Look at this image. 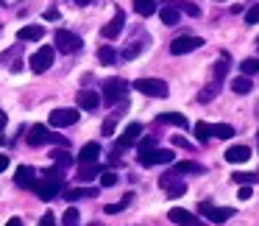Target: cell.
<instances>
[{
    "label": "cell",
    "instance_id": "obj_18",
    "mask_svg": "<svg viewBox=\"0 0 259 226\" xmlns=\"http://www.w3.org/2000/svg\"><path fill=\"white\" fill-rule=\"evenodd\" d=\"M42 36H45V28H42V25H25V28H20L17 40L20 42H36V40H42Z\"/></svg>",
    "mask_w": 259,
    "mask_h": 226
},
{
    "label": "cell",
    "instance_id": "obj_24",
    "mask_svg": "<svg viewBox=\"0 0 259 226\" xmlns=\"http://www.w3.org/2000/svg\"><path fill=\"white\" fill-rule=\"evenodd\" d=\"M51 157H53V162H56V168H59V170H67L70 165H73V157H70L67 148H59V151H53V154H51Z\"/></svg>",
    "mask_w": 259,
    "mask_h": 226
},
{
    "label": "cell",
    "instance_id": "obj_10",
    "mask_svg": "<svg viewBox=\"0 0 259 226\" xmlns=\"http://www.w3.org/2000/svg\"><path fill=\"white\" fill-rule=\"evenodd\" d=\"M201 45H203L201 36H179V40H173V45H170V53H173V56H184V53L198 51Z\"/></svg>",
    "mask_w": 259,
    "mask_h": 226
},
{
    "label": "cell",
    "instance_id": "obj_49",
    "mask_svg": "<svg viewBox=\"0 0 259 226\" xmlns=\"http://www.w3.org/2000/svg\"><path fill=\"white\" fill-rule=\"evenodd\" d=\"M3 126H6V112L0 109V129H3Z\"/></svg>",
    "mask_w": 259,
    "mask_h": 226
},
{
    "label": "cell",
    "instance_id": "obj_41",
    "mask_svg": "<svg viewBox=\"0 0 259 226\" xmlns=\"http://www.w3.org/2000/svg\"><path fill=\"white\" fill-rule=\"evenodd\" d=\"M140 51H142V45H140V42H131V45H128V48H125V51H123V56H125V59H134V56H137V53H140Z\"/></svg>",
    "mask_w": 259,
    "mask_h": 226
},
{
    "label": "cell",
    "instance_id": "obj_3",
    "mask_svg": "<svg viewBox=\"0 0 259 226\" xmlns=\"http://www.w3.org/2000/svg\"><path fill=\"white\" fill-rule=\"evenodd\" d=\"M134 90H140L142 95H148V98H167L170 95V87L164 84L162 79H137Z\"/></svg>",
    "mask_w": 259,
    "mask_h": 226
},
{
    "label": "cell",
    "instance_id": "obj_26",
    "mask_svg": "<svg viewBox=\"0 0 259 226\" xmlns=\"http://www.w3.org/2000/svg\"><path fill=\"white\" fill-rule=\"evenodd\" d=\"M98 187H78V190H67V201H78V198H95Z\"/></svg>",
    "mask_w": 259,
    "mask_h": 226
},
{
    "label": "cell",
    "instance_id": "obj_14",
    "mask_svg": "<svg viewBox=\"0 0 259 226\" xmlns=\"http://www.w3.org/2000/svg\"><path fill=\"white\" fill-rule=\"evenodd\" d=\"M167 218L173 220V223H179V226H201V220H198L195 215L187 212V209H181V207H173L167 212Z\"/></svg>",
    "mask_w": 259,
    "mask_h": 226
},
{
    "label": "cell",
    "instance_id": "obj_19",
    "mask_svg": "<svg viewBox=\"0 0 259 226\" xmlns=\"http://www.w3.org/2000/svg\"><path fill=\"white\" fill-rule=\"evenodd\" d=\"M98 103H101V98H98V92L95 90H81L78 92V106L81 109H98Z\"/></svg>",
    "mask_w": 259,
    "mask_h": 226
},
{
    "label": "cell",
    "instance_id": "obj_38",
    "mask_svg": "<svg viewBox=\"0 0 259 226\" xmlns=\"http://www.w3.org/2000/svg\"><path fill=\"white\" fill-rule=\"evenodd\" d=\"M179 12H187L190 17H198V14H201V9H198L195 3H179Z\"/></svg>",
    "mask_w": 259,
    "mask_h": 226
},
{
    "label": "cell",
    "instance_id": "obj_46",
    "mask_svg": "<svg viewBox=\"0 0 259 226\" xmlns=\"http://www.w3.org/2000/svg\"><path fill=\"white\" fill-rule=\"evenodd\" d=\"M6 168H9V157H6V154H0V173H3Z\"/></svg>",
    "mask_w": 259,
    "mask_h": 226
},
{
    "label": "cell",
    "instance_id": "obj_35",
    "mask_svg": "<svg viewBox=\"0 0 259 226\" xmlns=\"http://www.w3.org/2000/svg\"><path fill=\"white\" fill-rule=\"evenodd\" d=\"M117 184V173L114 170H101V187H114Z\"/></svg>",
    "mask_w": 259,
    "mask_h": 226
},
{
    "label": "cell",
    "instance_id": "obj_37",
    "mask_svg": "<svg viewBox=\"0 0 259 226\" xmlns=\"http://www.w3.org/2000/svg\"><path fill=\"white\" fill-rule=\"evenodd\" d=\"M226 70H229V67H226V56H223L218 64H214V81H223L226 79Z\"/></svg>",
    "mask_w": 259,
    "mask_h": 226
},
{
    "label": "cell",
    "instance_id": "obj_29",
    "mask_svg": "<svg viewBox=\"0 0 259 226\" xmlns=\"http://www.w3.org/2000/svg\"><path fill=\"white\" fill-rule=\"evenodd\" d=\"M176 173H203V165H198V162H176Z\"/></svg>",
    "mask_w": 259,
    "mask_h": 226
},
{
    "label": "cell",
    "instance_id": "obj_6",
    "mask_svg": "<svg viewBox=\"0 0 259 226\" xmlns=\"http://www.w3.org/2000/svg\"><path fill=\"white\" fill-rule=\"evenodd\" d=\"M198 212L206 215L212 223H226L229 218H234V209H231V207H212L209 201H201V204H198Z\"/></svg>",
    "mask_w": 259,
    "mask_h": 226
},
{
    "label": "cell",
    "instance_id": "obj_51",
    "mask_svg": "<svg viewBox=\"0 0 259 226\" xmlns=\"http://www.w3.org/2000/svg\"><path fill=\"white\" fill-rule=\"evenodd\" d=\"M256 48H259V40H256Z\"/></svg>",
    "mask_w": 259,
    "mask_h": 226
},
{
    "label": "cell",
    "instance_id": "obj_30",
    "mask_svg": "<svg viewBox=\"0 0 259 226\" xmlns=\"http://www.w3.org/2000/svg\"><path fill=\"white\" fill-rule=\"evenodd\" d=\"M212 137H220V140H229V137H234V129H231L229 123H214V126H212Z\"/></svg>",
    "mask_w": 259,
    "mask_h": 226
},
{
    "label": "cell",
    "instance_id": "obj_13",
    "mask_svg": "<svg viewBox=\"0 0 259 226\" xmlns=\"http://www.w3.org/2000/svg\"><path fill=\"white\" fill-rule=\"evenodd\" d=\"M14 181H17V187H23V190H34L36 187V170L28 168V165H20L17 173H14Z\"/></svg>",
    "mask_w": 259,
    "mask_h": 226
},
{
    "label": "cell",
    "instance_id": "obj_22",
    "mask_svg": "<svg viewBox=\"0 0 259 226\" xmlns=\"http://www.w3.org/2000/svg\"><path fill=\"white\" fill-rule=\"evenodd\" d=\"M159 123H167V126H179V129H187V118L184 115H179V112H164V115H159Z\"/></svg>",
    "mask_w": 259,
    "mask_h": 226
},
{
    "label": "cell",
    "instance_id": "obj_5",
    "mask_svg": "<svg viewBox=\"0 0 259 226\" xmlns=\"http://www.w3.org/2000/svg\"><path fill=\"white\" fill-rule=\"evenodd\" d=\"M125 92H128V81L125 79H109L103 84V101L112 106L117 101H125Z\"/></svg>",
    "mask_w": 259,
    "mask_h": 226
},
{
    "label": "cell",
    "instance_id": "obj_27",
    "mask_svg": "<svg viewBox=\"0 0 259 226\" xmlns=\"http://www.w3.org/2000/svg\"><path fill=\"white\" fill-rule=\"evenodd\" d=\"M231 90H234L237 95H248V92H251V79H248V76H237V79L231 81Z\"/></svg>",
    "mask_w": 259,
    "mask_h": 226
},
{
    "label": "cell",
    "instance_id": "obj_20",
    "mask_svg": "<svg viewBox=\"0 0 259 226\" xmlns=\"http://www.w3.org/2000/svg\"><path fill=\"white\" fill-rule=\"evenodd\" d=\"M98 173H101V165H98V162H90V165H81V168H78V176H75V179L87 184V181H92Z\"/></svg>",
    "mask_w": 259,
    "mask_h": 226
},
{
    "label": "cell",
    "instance_id": "obj_9",
    "mask_svg": "<svg viewBox=\"0 0 259 226\" xmlns=\"http://www.w3.org/2000/svg\"><path fill=\"white\" fill-rule=\"evenodd\" d=\"M159 184H162V190L167 193L170 198H176V196H184V193H187V184L179 179V173H176V170H170V173H164L162 179H159Z\"/></svg>",
    "mask_w": 259,
    "mask_h": 226
},
{
    "label": "cell",
    "instance_id": "obj_31",
    "mask_svg": "<svg viewBox=\"0 0 259 226\" xmlns=\"http://www.w3.org/2000/svg\"><path fill=\"white\" fill-rule=\"evenodd\" d=\"M62 223H64V226H81V215H78V209H75V207L64 209V218H62Z\"/></svg>",
    "mask_w": 259,
    "mask_h": 226
},
{
    "label": "cell",
    "instance_id": "obj_47",
    "mask_svg": "<svg viewBox=\"0 0 259 226\" xmlns=\"http://www.w3.org/2000/svg\"><path fill=\"white\" fill-rule=\"evenodd\" d=\"M45 17H48V20H56V17H59V12H56V9H48Z\"/></svg>",
    "mask_w": 259,
    "mask_h": 226
},
{
    "label": "cell",
    "instance_id": "obj_7",
    "mask_svg": "<svg viewBox=\"0 0 259 226\" xmlns=\"http://www.w3.org/2000/svg\"><path fill=\"white\" fill-rule=\"evenodd\" d=\"M173 162V151H167V148H151V151L140 154V165H145V168H153V165H170Z\"/></svg>",
    "mask_w": 259,
    "mask_h": 226
},
{
    "label": "cell",
    "instance_id": "obj_17",
    "mask_svg": "<svg viewBox=\"0 0 259 226\" xmlns=\"http://www.w3.org/2000/svg\"><path fill=\"white\" fill-rule=\"evenodd\" d=\"M98 157H101V145H98V142H87V145L81 148V154H78V162L90 165V162H98Z\"/></svg>",
    "mask_w": 259,
    "mask_h": 226
},
{
    "label": "cell",
    "instance_id": "obj_32",
    "mask_svg": "<svg viewBox=\"0 0 259 226\" xmlns=\"http://www.w3.org/2000/svg\"><path fill=\"white\" fill-rule=\"evenodd\" d=\"M195 134H198V140H201V142H206L209 137H212V126L203 123V120H198V123H195Z\"/></svg>",
    "mask_w": 259,
    "mask_h": 226
},
{
    "label": "cell",
    "instance_id": "obj_8",
    "mask_svg": "<svg viewBox=\"0 0 259 226\" xmlns=\"http://www.w3.org/2000/svg\"><path fill=\"white\" fill-rule=\"evenodd\" d=\"M78 123V109H53L51 112V126L53 129H67V126Z\"/></svg>",
    "mask_w": 259,
    "mask_h": 226
},
{
    "label": "cell",
    "instance_id": "obj_25",
    "mask_svg": "<svg viewBox=\"0 0 259 226\" xmlns=\"http://www.w3.org/2000/svg\"><path fill=\"white\" fill-rule=\"evenodd\" d=\"M134 12L140 17H151L156 12V0H134Z\"/></svg>",
    "mask_w": 259,
    "mask_h": 226
},
{
    "label": "cell",
    "instance_id": "obj_53",
    "mask_svg": "<svg viewBox=\"0 0 259 226\" xmlns=\"http://www.w3.org/2000/svg\"><path fill=\"white\" fill-rule=\"evenodd\" d=\"M256 137H259V134H256Z\"/></svg>",
    "mask_w": 259,
    "mask_h": 226
},
{
    "label": "cell",
    "instance_id": "obj_40",
    "mask_svg": "<svg viewBox=\"0 0 259 226\" xmlns=\"http://www.w3.org/2000/svg\"><path fill=\"white\" fill-rule=\"evenodd\" d=\"M245 23H248V25L259 23V6H251V9L245 12Z\"/></svg>",
    "mask_w": 259,
    "mask_h": 226
},
{
    "label": "cell",
    "instance_id": "obj_44",
    "mask_svg": "<svg viewBox=\"0 0 259 226\" xmlns=\"http://www.w3.org/2000/svg\"><path fill=\"white\" fill-rule=\"evenodd\" d=\"M173 145H179V148H187V151H190V148H192L190 142L184 140V137H176V134H173Z\"/></svg>",
    "mask_w": 259,
    "mask_h": 226
},
{
    "label": "cell",
    "instance_id": "obj_50",
    "mask_svg": "<svg viewBox=\"0 0 259 226\" xmlns=\"http://www.w3.org/2000/svg\"><path fill=\"white\" fill-rule=\"evenodd\" d=\"M75 3H78V6H90L92 0H75Z\"/></svg>",
    "mask_w": 259,
    "mask_h": 226
},
{
    "label": "cell",
    "instance_id": "obj_16",
    "mask_svg": "<svg viewBox=\"0 0 259 226\" xmlns=\"http://www.w3.org/2000/svg\"><path fill=\"white\" fill-rule=\"evenodd\" d=\"M223 157H226V162L240 165V162H248V159H251V148H248V145H231Z\"/></svg>",
    "mask_w": 259,
    "mask_h": 226
},
{
    "label": "cell",
    "instance_id": "obj_45",
    "mask_svg": "<svg viewBox=\"0 0 259 226\" xmlns=\"http://www.w3.org/2000/svg\"><path fill=\"white\" fill-rule=\"evenodd\" d=\"M103 134H106V137H109V134H114V118H109L106 123H103Z\"/></svg>",
    "mask_w": 259,
    "mask_h": 226
},
{
    "label": "cell",
    "instance_id": "obj_21",
    "mask_svg": "<svg viewBox=\"0 0 259 226\" xmlns=\"http://www.w3.org/2000/svg\"><path fill=\"white\" fill-rule=\"evenodd\" d=\"M159 17H162V23H164V25H179L181 12H179L176 6H164V9H159Z\"/></svg>",
    "mask_w": 259,
    "mask_h": 226
},
{
    "label": "cell",
    "instance_id": "obj_23",
    "mask_svg": "<svg viewBox=\"0 0 259 226\" xmlns=\"http://www.w3.org/2000/svg\"><path fill=\"white\" fill-rule=\"evenodd\" d=\"M131 201H134V193H125V196L120 198L117 204H106V207H103V212H106V215H117V212H123V209L128 207Z\"/></svg>",
    "mask_w": 259,
    "mask_h": 226
},
{
    "label": "cell",
    "instance_id": "obj_4",
    "mask_svg": "<svg viewBox=\"0 0 259 226\" xmlns=\"http://www.w3.org/2000/svg\"><path fill=\"white\" fill-rule=\"evenodd\" d=\"M53 42H56V48L62 53H78L81 45H84V40H81L78 34H73V31H64L59 28L56 34H53Z\"/></svg>",
    "mask_w": 259,
    "mask_h": 226
},
{
    "label": "cell",
    "instance_id": "obj_39",
    "mask_svg": "<svg viewBox=\"0 0 259 226\" xmlns=\"http://www.w3.org/2000/svg\"><path fill=\"white\" fill-rule=\"evenodd\" d=\"M151 148H156V137H142L140 140V154L151 151Z\"/></svg>",
    "mask_w": 259,
    "mask_h": 226
},
{
    "label": "cell",
    "instance_id": "obj_34",
    "mask_svg": "<svg viewBox=\"0 0 259 226\" xmlns=\"http://www.w3.org/2000/svg\"><path fill=\"white\" fill-rule=\"evenodd\" d=\"M98 59H101V62H103V64H112V62H114V59H117V53H114V51H112V45H103V48H101V51H98Z\"/></svg>",
    "mask_w": 259,
    "mask_h": 226
},
{
    "label": "cell",
    "instance_id": "obj_52",
    "mask_svg": "<svg viewBox=\"0 0 259 226\" xmlns=\"http://www.w3.org/2000/svg\"><path fill=\"white\" fill-rule=\"evenodd\" d=\"M0 142H3V137H0Z\"/></svg>",
    "mask_w": 259,
    "mask_h": 226
},
{
    "label": "cell",
    "instance_id": "obj_15",
    "mask_svg": "<svg viewBox=\"0 0 259 226\" xmlns=\"http://www.w3.org/2000/svg\"><path fill=\"white\" fill-rule=\"evenodd\" d=\"M140 134H142V126L140 123H128V126H125V131L120 134V140H117V148L123 151V148L134 145V142L140 140Z\"/></svg>",
    "mask_w": 259,
    "mask_h": 226
},
{
    "label": "cell",
    "instance_id": "obj_1",
    "mask_svg": "<svg viewBox=\"0 0 259 226\" xmlns=\"http://www.w3.org/2000/svg\"><path fill=\"white\" fill-rule=\"evenodd\" d=\"M64 170H59V168H51V170H45L42 173V181H36V196L42 198V201H51V198H56L59 193H62V187H64Z\"/></svg>",
    "mask_w": 259,
    "mask_h": 226
},
{
    "label": "cell",
    "instance_id": "obj_28",
    "mask_svg": "<svg viewBox=\"0 0 259 226\" xmlns=\"http://www.w3.org/2000/svg\"><path fill=\"white\" fill-rule=\"evenodd\" d=\"M218 90H220V81H212V84H206L201 92H198V101H201V103H209L214 95H218Z\"/></svg>",
    "mask_w": 259,
    "mask_h": 226
},
{
    "label": "cell",
    "instance_id": "obj_48",
    "mask_svg": "<svg viewBox=\"0 0 259 226\" xmlns=\"http://www.w3.org/2000/svg\"><path fill=\"white\" fill-rule=\"evenodd\" d=\"M6 226H23V220H20V218H9Z\"/></svg>",
    "mask_w": 259,
    "mask_h": 226
},
{
    "label": "cell",
    "instance_id": "obj_12",
    "mask_svg": "<svg viewBox=\"0 0 259 226\" xmlns=\"http://www.w3.org/2000/svg\"><path fill=\"white\" fill-rule=\"evenodd\" d=\"M123 25H125V14L117 9V12H114V20H112V23H106V25L101 28V36H103V40H117L120 31H123Z\"/></svg>",
    "mask_w": 259,
    "mask_h": 226
},
{
    "label": "cell",
    "instance_id": "obj_43",
    "mask_svg": "<svg viewBox=\"0 0 259 226\" xmlns=\"http://www.w3.org/2000/svg\"><path fill=\"white\" fill-rule=\"evenodd\" d=\"M251 198V184H240V201H248Z\"/></svg>",
    "mask_w": 259,
    "mask_h": 226
},
{
    "label": "cell",
    "instance_id": "obj_36",
    "mask_svg": "<svg viewBox=\"0 0 259 226\" xmlns=\"http://www.w3.org/2000/svg\"><path fill=\"white\" fill-rule=\"evenodd\" d=\"M231 179H234L237 184H253V181H256V176H253V173H234Z\"/></svg>",
    "mask_w": 259,
    "mask_h": 226
},
{
    "label": "cell",
    "instance_id": "obj_2",
    "mask_svg": "<svg viewBox=\"0 0 259 226\" xmlns=\"http://www.w3.org/2000/svg\"><path fill=\"white\" fill-rule=\"evenodd\" d=\"M25 140H28V145H34V148L48 145V142H56V145H64V148H67V140H64L62 134H53L48 126H31Z\"/></svg>",
    "mask_w": 259,
    "mask_h": 226
},
{
    "label": "cell",
    "instance_id": "obj_11",
    "mask_svg": "<svg viewBox=\"0 0 259 226\" xmlns=\"http://www.w3.org/2000/svg\"><path fill=\"white\" fill-rule=\"evenodd\" d=\"M51 67H53V48L42 45L39 51L31 56V70H34V73H45V70H51Z\"/></svg>",
    "mask_w": 259,
    "mask_h": 226
},
{
    "label": "cell",
    "instance_id": "obj_42",
    "mask_svg": "<svg viewBox=\"0 0 259 226\" xmlns=\"http://www.w3.org/2000/svg\"><path fill=\"white\" fill-rule=\"evenodd\" d=\"M39 226H59V223H56V215H53V212H45V218L39 220Z\"/></svg>",
    "mask_w": 259,
    "mask_h": 226
},
{
    "label": "cell",
    "instance_id": "obj_33",
    "mask_svg": "<svg viewBox=\"0 0 259 226\" xmlns=\"http://www.w3.org/2000/svg\"><path fill=\"white\" fill-rule=\"evenodd\" d=\"M240 70H242V76H253V73H259V59H242Z\"/></svg>",
    "mask_w": 259,
    "mask_h": 226
}]
</instances>
